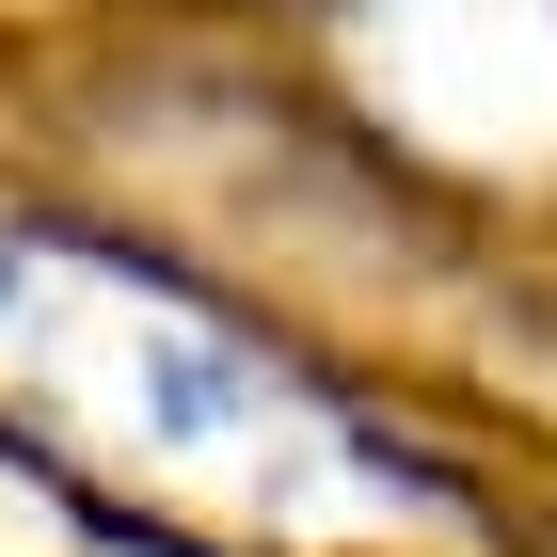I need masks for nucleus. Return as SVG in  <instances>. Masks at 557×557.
Instances as JSON below:
<instances>
[{
	"label": "nucleus",
	"mask_w": 557,
	"mask_h": 557,
	"mask_svg": "<svg viewBox=\"0 0 557 557\" xmlns=\"http://www.w3.org/2000/svg\"><path fill=\"white\" fill-rule=\"evenodd\" d=\"M0 367H33L81 430H112L160 478H271V494L367 478V446L239 319H208V302H175L160 271H112V256H0Z\"/></svg>",
	"instance_id": "obj_1"
}]
</instances>
